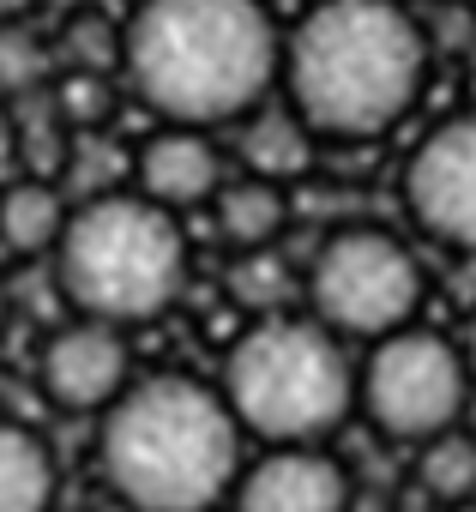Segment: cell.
Here are the masks:
<instances>
[{
    "label": "cell",
    "mask_w": 476,
    "mask_h": 512,
    "mask_svg": "<svg viewBox=\"0 0 476 512\" xmlns=\"http://www.w3.org/2000/svg\"><path fill=\"white\" fill-rule=\"evenodd\" d=\"M0 338H7V284H0Z\"/></svg>",
    "instance_id": "7402d4cb"
},
{
    "label": "cell",
    "mask_w": 476,
    "mask_h": 512,
    "mask_svg": "<svg viewBox=\"0 0 476 512\" xmlns=\"http://www.w3.org/2000/svg\"><path fill=\"white\" fill-rule=\"evenodd\" d=\"M229 181V157L217 145V133L199 127H157L139 151H133V193L163 205V211H205L217 199V187Z\"/></svg>",
    "instance_id": "8fae6325"
},
{
    "label": "cell",
    "mask_w": 476,
    "mask_h": 512,
    "mask_svg": "<svg viewBox=\"0 0 476 512\" xmlns=\"http://www.w3.org/2000/svg\"><path fill=\"white\" fill-rule=\"evenodd\" d=\"M223 133H229L235 169L254 175V181H272V187H296L314 169V151H320V139L302 127V115L284 97H266L260 109H248L242 121L223 127Z\"/></svg>",
    "instance_id": "7c38bea8"
},
{
    "label": "cell",
    "mask_w": 476,
    "mask_h": 512,
    "mask_svg": "<svg viewBox=\"0 0 476 512\" xmlns=\"http://www.w3.org/2000/svg\"><path fill=\"white\" fill-rule=\"evenodd\" d=\"M133 386V350L121 326L67 314L37 350V392L67 416H103Z\"/></svg>",
    "instance_id": "9c48e42d"
},
{
    "label": "cell",
    "mask_w": 476,
    "mask_h": 512,
    "mask_svg": "<svg viewBox=\"0 0 476 512\" xmlns=\"http://www.w3.org/2000/svg\"><path fill=\"white\" fill-rule=\"evenodd\" d=\"M428 61V25L404 0H320L284 31L278 97L320 145H368L416 109Z\"/></svg>",
    "instance_id": "7a4b0ae2"
},
{
    "label": "cell",
    "mask_w": 476,
    "mask_h": 512,
    "mask_svg": "<svg viewBox=\"0 0 476 512\" xmlns=\"http://www.w3.org/2000/svg\"><path fill=\"white\" fill-rule=\"evenodd\" d=\"M37 13V0H0V25H25Z\"/></svg>",
    "instance_id": "44dd1931"
},
{
    "label": "cell",
    "mask_w": 476,
    "mask_h": 512,
    "mask_svg": "<svg viewBox=\"0 0 476 512\" xmlns=\"http://www.w3.org/2000/svg\"><path fill=\"white\" fill-rule=\"evenodd\" d=\"M55 290L79 320L145 326L187 284V235L181 217L139 199L133 187H109L73 199L67 235L55 247Z\"/></svg>",
    "instance_id": "277c9868"
},
{
    "label": "cell",
    "mask_w": 476,
    "mask_h": 512,
    "mask_svg": "<svg viewBox=\"0 0 476 512\" xmlns=\"http://www.w3.org/2000/svg\"><path fill=\"white\" fill-rule=\"evenodd\" d=\"M49 61L55 49L25 25H0V103H25L43 79H49Z\"/></svg>",
    "instance_id": "e0dca14e"
},
{
    "label": "cell",
    "mask_w": 476,
    "mask_h": 512,
    "mask_svg": "<svg viewBox=\"0 0 476 512\" xmlns=\"http://www.w3.org/2000/svg\"><path fill=\"white\" fill-rule=\"evenodd\" d=\"M61 470L31 422L0 416V512H55Z\"/></svg>",
    "instance_id": "9a60e30c"
},
{
    "label": "cell",
    "mask_w": 476,
    "mask_h": 512,
    "mask_svg": "<svg viewBox=\"0 0 476 512\" xmlns=\"http://www.w3.org/2000/svg\"><path fill=\"white\" fill-rule=\"evenodd\" d=\"M284 290H290V272H284L278 253H235V272H229V296L235 302L260 308V320H266V314H278Z\"/></svg>",
    "instance_id": "ac0fdd59"
},
{
    "label": "cell",
    "mask_w": 476,
    "mask_h": 512,
    "mask_svg": "<svg viewBox=\"0 0 476 512\" xmlns=\"http://www.w3.org/2000/svg\"><path fill=\"white\" fill-rule=\"evenodd\" d=\"M404 211L410 223L452 253H476V109L440 115L404 157Z\"/></svg>",
    "instance_id": "ba28073f"
},
{
    "label": "cell",
    "mask_w": 476,
    "mask_h": 512,
    "mask_svg": "<svg viewBox=\"0 0 476 512\" xmlns=\"http://www.w3.org/2000/svg\"><path fill=\"white\" fill-rule=\"evenodd\" d=\"M19 175V139H13V103H0V187Z\"/></svg>",
    "instance_id": "d6986e66"
},
{
    "label": "cell",
    "mask_w": 476,
    "mask_h": 512,
    "mask_svg": "<svg viewBox=\"0 0 476 512\" xmlns=\"http://www.w3.org/2000/svg\"><path fill=\"white\" fill-rule=\"evenodd\" d=\"M217 398L242 440L326 446L356 416V356L308 314H266L229 344Z\"/></svg>",
    "instance_id": "5b68a950"
},
{
    "label": "cell",
    "mask_w": 476,
    "mask_h": 512,
    "mask_svg": "<svg viewBox=\"0 0 476 512\" xmlns=\"http://www.w3.org/2000/svg\"><path fill=\"white\" fill-rule=\"evenodd\" d=\"M284 25L266 0H133L121 19V85L157 127L223 133L278 97Z\"/></svg>",
    "instance_id": "6da1fadb"
},
{
    "label": "cell",
    "mask_w": 476,
    "mask_h": 512,
    "mask_svg": "<svg viewBox=\"0 0 476 512\" xmlns=\"http://www.w3.org/2000/svg\"><path fill=\"white\" fill-rule=\"evenodd\" d=\"M470 25H476V0H470Z\"/></svg>",
    "instance_id": "603a6c76"
},
{
    "label": "cell",
    "mask_w": 476,
    "mask_h": 512,
    "mask_svg": "<svg viewBox=\"0 0 476 512\" xmlns=\"http://www.w3.org/2000/svg\"><path fill=\"white\" fill-rule=\"evenodd\" d=\"M422 260L416 247L380 223H338L302 266L308 320L338 344H380L422 314Z\"/></svg>",
    "instance_id": "8992f818"
},
{
    "label": "cell",
    "mask_w": 476,
    "mask_h": 512,
    "mask_svg": "<svg viewBox=\"0 0 476 512\" xmlns=\"http://www.w3.org/2000/svg\"><path fill=\"white\" fill-rule=\"evenodd\" d=\"M410 482H416V494L428 506H470L476 500V434L470 428H452V434L416 446Z\"/></svg>",
    "instance_id": "2e32d148"
},
{
    "label": "cell",
    "mask_w": 476,
    "mask_h": 512,
    "mask_svg": "<svg viewBox=\"0 0 476 512\" xmlns=\"http://www.w3.org/2000/svg\"><path fill=\"white\" fill-rule=\"evenodd\" d=\"M205 211H211L217 235L235 253H272V241L290 229V187H272V181H254V175H229Z\"/></svg>",
    "instance_id": "5bb4252c"
},
{
    "label": "cell",
    "mask_w": 476,
    "mask_h": 512,
    "mask_svg": "<svg viewBox=\"0 0 476 512\" xmlns=\"http://www.w3.org/2000/svg\"><path fill=\"white\" fill-rule=\"evenodd\" d=\"M248 464L217 386L187 374H133L97 416V470L121 512H217Z\"/></svg>",
    "instance_id": "3957f363"
},
{
    "label": "cell",
    "mask_w": 476,
    "mask_h": 512,
    "mask_svg": "<svg viewBox=\"0 0 476 512\" xmlns=\"http://www.w3.org/2000/svg\"><path fill=\"white\" fill-rule=\"evenodd\" d=\"M356 476L326 446H266L242 464L223 512H350Z\"/></svg>",
    "instance_id": "30bf717a"
},
{
    "label": "cell",
    "mask_w": 476,
    "mask_h": 512,
    "mask_svg": "<svg viewBox=\"0 0 476 512\" xmlns=\"http://www.w3.org/2000/svg\"><path fill=\"white\" fill-rule=\"evenodd\" d=\"M470 398L476 392L464 374V350L428 326H404L368 344V356L356 362V416L380 440L410 446V452L464 428Z\"/></svg>",
    "instance_id": "52a82bcc"
},
{
    "label": "cell",
    "mask_w": 476,
    "mask_h": 512,
    "mask_svg": "<svg viewBox=\"0 0 476 512\" xmlns=\"http://www.w3.org/2000/svg\"><path fill=\"white\" fill-rule=\"evenodd\" d=\"M458 350H464V374H470V392H476V314H470V326H464Z\"/></svg>",
    "instance_id": "ffe728a7"
},
{
    "label": "cell",
    "mask_w": 476,
    "mask_h": 512,
    "mask_svg": "<svg viewBox=\"0 0 476 512\" xmlns=\"http://www.w3.org/2000/svg\"><path fill=\"white\" fill-rule=\"evenodd\" d=\"M67 217H73V193L49 175H13L0 187V247L13 260H55Z\"/></svg>",
    "instance_id": "4fadbf2b"
}]
</instances>
